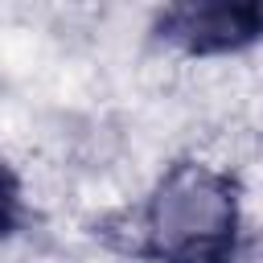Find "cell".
<instances>
[{
    "label": "cell",
    "mask_w": 263,
    "mask_h": 263,
    "mask_svg": "<svg viewBox=\"0 0 263 263\" xmlns=\"http://www.w3.org/2000/svg\"><path fill=\"white\" fill-rule=\"evenodd\" d=\"M115 234V247L140 263H238L247 242L242 181L214 160L177 156L119 214Z\"/></svg>",
    "instance_id": "obj_1"
},
{
    "label": "cell",
    "mask_w": 263,
    "mask_h": 263,
    "mask_svg": "<svg viewBox=\"0 0 263 263\" xmlns=\"http://www.w3.org/2000/svg\"><path fill=\"white\" fill-rule=\"evenodd\" d=\"M148 41L185 62L242 58L263 45V0H160Z\"/></svg>",
    "instance_id": "obj_2"
},
{
    "label": "cell",
    "mask_w": 263,
    "mask_h": 263,
    "mask_svg": "<svg viewBox=\"0 0 263 263\" xmlns=\"http://www.w3.org/2000/svg\"><path fill=\"white\" fill-rule=\"evenodd\" d=\"M29 226V197H25V181L16 173V164L8 156H0V242L16 238Z\"/></svg>",
    "instance_id": "obj_3"
}]
</instances>
